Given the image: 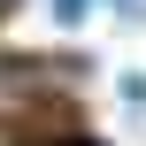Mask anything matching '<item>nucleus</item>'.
Returning <instances> with one entry per match:
<instances>
[{"instance_id": "f257e3e1", "label": "nucleus", "mask_w": 146, "mask_h": 146, "mask_svg": "<svg viewBox=\"0 0 146 146\" xmlns=\"http://www.w3.org/2000/svg\"><path fill=\"white\" fill-rule=\"evenodd\" d=\"M123 100H131V115H146V77H123Z\"/></svg>"}, {"instance_id": "f03ea898", "label": "nucleus", "mask_w": 146, "mask_h": 146, "mask_svg": "<svg viewBox=\"0 0 146 146\" xmlns=\"http://www.w3.org/2000/svg\"><path fill=\"white\" fill-rule=\"evenodd\" d=\"M85 8H92V0H54V15H62V23H85Z\"/></svg>"}, {"instance_id": "7ed1b4c3", "label": "nucleus", "mask_w": 146, "mask_h": 146, "mask_svg": "<svg viewBox=\"0 0 146 146\" xmlns=\"http://www.w3.org/2000/svg\"><path fill=\"white\" fill-rule=\"evenodd\" d=\"M115 8H146V0H115Z\"/></svg>"}]
</instances>
